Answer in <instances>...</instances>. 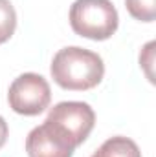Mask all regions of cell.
Listing matches in <instances>:
<instances>
[{
	"label": "cell",
	"mask_w": 156,
	"mask_h": 157,
	"mask_svg": "<svg viewBox=\"0 0 156 157\" xmlns=\"http://www.w3.org/2000/svg\"><path fill=\"white\" fill-rule=\"evenodd\" d=\"M50 71L61 88L84 91L101 82L105 75V64L97 53L79 46H68L55 53Z\"/></svg>",
	"instance_id": "6da1fadb"
},
{
	"label": "cell",
	"mask_w": 156,
	"mask_h": 157,
	"mask_svg": "<svg viewBox=\"0 0 156 157\" xmlns=\"http://www.w3.org/2000/svg\"><path fill=\"white\" fill-rule=\"evenodd\" d=\"M117 24L119 17L110 0H76L70 7V26L84 39H110Z\"/></svg>",
	"instance_id": "7a4b0ae2"
},
{
	"label": "cell",
	"mask_w": 156,
	"mask_h": 157,
	"mask_svg": "<svg viewBox=\"0 0 156 157\" xmlns=\"http://www.w3.org/2000/svg\"><path fill=\"white\" fill-rule=\"evenodd\" d=\"M44 122L64 143H68L72 148H77L90 135L96 124V113L86 102L64 101L50 110Z\"/></svg>",
	"instance_id": "3957f363"
},
{
	"label": "cell",
	"mask_w": 156,
	"mask_h": 157,
	"mask_svg": "<svg viewBox=\"0 0 156 157\" xmlns=\"http://www.w3.org/2000/svg\"><path fill=\"white\" fill-rule=\"evenodd\" d=\"M9 106L20 115H39L51 101V90L48 80L39 73H22L15 78L7 91Z\"/></svg>",
	"instance_id": "277c9868"
},
{
	"label": "cell",
	"mask_w": 156,
	"mask_h": 157,
	"mask_svg": "<svg viewBox=\"0 0 156 157\" xmlns=\"http://www.w3.org/2000/svg\"><path fill=\"white\" fill-rule=\"evenodd\" d=\"M74 150L64 143L46 122L33 128L26 139V152L30 157H72Z\"/></svg>",
	"instance_id": "5b68a950"
},
{
	"label": "cell",
	"mask_w": 156,
	"mask_h": 157,
	"mask_svg": "<svg viewBox=\"0 0 156 157\" xmlns=\"http://www.w3.org/2000/svg\"><path fill=\"white\" fill-rule=\"evenodd\" d=\"M90 157H142V152L132 139L116 135L107 139L99 146V150L94 152V155Z\"/></svg>",
	"instance_id": "8992f818"
},
{
	"label": "cell",
	"mask_w": 156,
	"mask_h": 157,
	"mask_svg": "<svg viewBox=\"0 0 156 157\" xmlns=\"http://www.w3.org/2000/svg\"><path fill=\"white\" fill-rule=\"evenodd\" d=\"M17 29V13L9 0H0V44L7 42Z\"/></svg>",
	"instance_id": "52a82bcc"
},
{
	"label": "cell",
	"mask_w": 156,
	"mask_h": 157,
	"mask_svg": "<svg viewBox=\"0 0 156 157\" xmlns=\"http://www.w3.org/2000/svg\"><path fill=\"white\" fill-rule=\"evenodd\" d=\"M130 17L142 22H153L156 18V0H125Z\"/></svg>",
	"instance_id": "ba28073f"
},
{
	"label": "cell",
	"mask_w": 156,
	"mask_h": 157,
	"mask_svg": "<svg viewBox=\"0 0 156 157\" xmlns=\"http://www.w3.org/2000/svg\"><path fill=\"white\" fill-rule=\"evenodd\" d=\"M7 139V122L4 121V117H0V148L6 144Z\"/></svg>",
	"instance_id": "9c48e42d"
}]
</instances>
